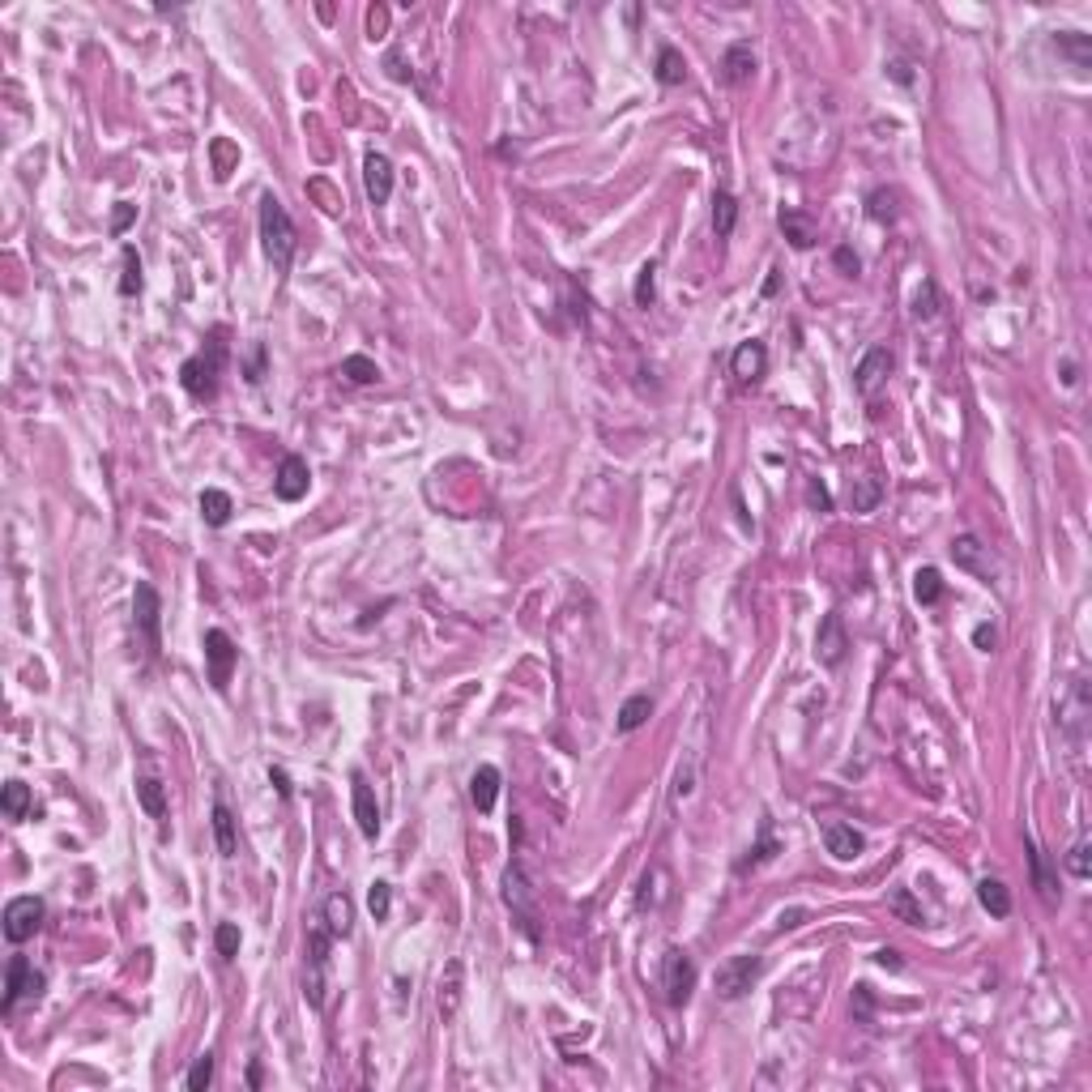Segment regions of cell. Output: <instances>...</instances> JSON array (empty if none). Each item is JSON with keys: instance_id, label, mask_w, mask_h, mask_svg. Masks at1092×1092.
Segmentation results:
<instances>
[{"instance_id": "obj_1", "label": "cell", "mask_w": 1092, "mask_h": 1092, "mask_svg": "<svg viewBox=\"0 0 1092 1092\" xmlns=\"http://www.w3.org/2000/svg\"><path fill=\"white\" fill-rule=\"evenodd\" d=\"M261 248H265V261L273 265V273H286L294 261V248H299V235H294V223L286 218L282 201L273 193L261 197Z\"/></svg>"}, {"instance_id": "obj_2", "label": "cell", "mask_w": 1092, "mask_h": 1092, "mask_svg": "<svg viewBox=\"0 0 1092 1092\" xmlns=\"http://www.w3.org/2000/svg\"><path fill=\"white\" fill-rule=\"evenodd\" d=\"M223 329L210 337V354H193L188 363L180 367V385L188 397H197V402H213L218 397V375H223L226 367V342H223Z\"/></svg>"}, {"instance_id": "obj_3", "label": "cell", "mask_w": 1092, "mask_h": 1092, "mask_svg": "<svg viewBox=\"0 0 1092 1092\" xmlns=\"http://www.w3.org/2000/svg\"><path fill=\"white\" fill-rule=\"evenodd\" d=\"M334 935L324 931V926H316L312 935H307V956H304V999L307 1007H316L321 1012L324 1003H329V969H334Z\"/></svg>"}, {"instance_id": "obj_4", "label": "cell", "mask_w": 1092, "mask_h": 1092, "mask_svg": "<svg viewBox=\"0 0 1092 1092\" xmlns=\"http://www.w3.org/2000/svg\"><path fill=\"white\" fill-rule=\"evenodd\" d=\"M759 973H764V961H759L756 951H743V956H730L726 964L717 969V999L726 1003H739L751 994V986L759 981Z\"/></svg>"}, {"instance_id": "obj_5", "label": "cell", "mask_w": 1092, "mask_h": 1092, "mask_svg": "<svg viewBox=\"0 0 1092 1092\" xmlns=\"http://www.w3.org/2000/svg\"><path fill=\"white\" fill-rule=\"evenodd\" d=\"M662 990H666L670 1007H683L691 999V990H696V964H691V956L683 948H670L662 956Z\"/></svg>"}, {"instance_id": "obj_6", "label": "cell", "mask_w": 1092, "mask_h": 1092, "mask_svg": "<svg viewBox=\"0 0 1092 1092\" xmlns=\"http://www.w3.org/2000/svg\"><path fill=\"white\" fill-rule=\"evenodd\" d=\"M1058 726H1062V739L1072 743L1075 751L1084 747V730H1088V683L1084 678H1072L1067 696L1058 700Z\"/></svg>"}, {"instance_id": "obj_7", "label": "cell", "mask_w": 1092, "mask_h": 1092, "mask_svg": "<svg viewBox=\"0 0 1092 1092\" xmlns=\"http://www.w3.org/2000/svg\"><path fill=\"white\" fill-rule=\"evenodd\" d=\"M504 900L508 909H512V918L521 921V931L529 935V939H538V909H534V888H529L526 870H521V862H512V867L504 870Z\"/></svg>"}, {"instance_id": "obj_8", "label": "cell", "mask_w": 1092, "mask_h": 1092, "mask_svg": "<svg viewBox=\"0 0 1092 1092\" xmlns=\"http://www.w3.org/2000/svg\"><path fill=\"white\" fill-rule=\"evenodd\" d=\"M201 648H205V666H210V683L218 691H226V688H231V670H235V662H239V648H235V640L226 636L223 627H210V632H205V640H201Z\"/></svg>"}, {"instance_id": "obj_9", "label": "cell", "mask_w": 1092, "mask_h": 1092, "mask_svg": "<svg viewBox=\"0 0 1092 1092\" xmlns=\"http://www.w3.org/2000/svg\"><path fill=\"white\" fill-rule=\"evenodd\" d=\"M43 990H48V977H43V973L34 969L26 956H13L9 973H5V999H0V1007H5V1012H13L21 999H39Z\"/></svg>"}, {"instance_id": "obj_10", "label": "cell", "mask_w": 1092, "mask_h": 1092, "mask_svg": "<svg viewBox=\"0 0 1092 1092\" xmlns=\"http://www.w3.org/2000/svg\"><path fill=\"white\" fill-rule=\"evenodd\" d=\"M43 900L39 896H13L5 905V939L9 943H26L34 931L43 926Z\"/></svg>"}, {"instance_id": "obj_11", "label": "cell", "mask_w": 1092, "mask_h": 1092, "mask_svg": "<svg viewBox=\"0 0 1092 1092\" xmlns=\"http://www.w3.org/2000/svg\"><path fill=\"white\" fill-rule=\"evenodd\" d=\"M951 559H956V567H964V572H973V577H981V580L999 577V559L990 555V546H981L977 534L951 538Z\"/></svg>"}, {"instance_id": "obj_12", "label": "cell", "mask_w": 1092, "mask_h": 1092, "mask_svg": "<svg viewBox=\"0 0 1092 1092\" xmlns=\"http://www.w3.org/2000/svg\"><path fill=\"white\" fill-rule=\"evenodd\" d=\"M132 615H137V627L145 632V645L158 653L162 645V602H158V589L154 585H137V594H132Z\"/></svg>"}, {"instance_id": "obj_13", "label": "cell", "mask_w": 1092, "mask_h": 1092, "mask_svg": "<svg viewBox=\"0 0 1092 1092\" xmlns=\"http://www.w3.org/2000/svg\"><path fill=\"white\" fill-rule=\"evenodd\" d=\"M888 375H892V350L888 346H870V350L862 354L858 372H853V389H858L862 397H875L888 385Z\"/></svg>"}, {"instance_id": "obj_14", "label": "cell", "mask_w": 1092, "mask_h": 1092, "mask_svg": "<svg viewBox=\"0 0 1092 1092\" xmlns=\"http://www.w3.org/2000/svg\"><path fill=\"white\" fill-rule=\"evenodd\" d=\"M845 653H850V636H845L840 615H824V623H819V632H815V662L837 670L840 662H845Z\"/></svg>"}, {"instance_id": "obj_15", "label": "cell", "mask_w": 1092, "mask_h": 1092, "mask_svg": "<svg viewBox=\"0 0 1092 1092\" xmlns=\"http://www.w3.org/2000/svg\"><path fill=\"white\" fill-rule=\"evenodd\" d=\"M307 486H312V470H307L304 457H299V453L282 457L278 478H273V491H278V499H286V504H299V499L307 496Z\"/></svg>"}, {"instance_id": "obj_16", "label": "cell", "mask_w": 1092, "mask_h": 1092, "mask_svg": "<svg viewBox=\"0 0 1092 1092\" xmlns=\"http://www.w3.org/2000/svg\"><path fill=\"white\" fill-rule=\"evenodd\" d=\"M363 188L372 205H389V197H393V162L380 150H372L363 158Z\"/></svg>"}, {"instance_id": "obj_17", "label": "cell", "mask_w": 1092, "mask_h": 1092, "mask_svg": "<svg viewBox=\"0 0 1092 1092\" xmlns=\"http://www.w3.org/2000/svg\"><path fill=\"white\" fill-rule=\"evenodd\" d=\"M350 799H354V824H359V832H363L367 840H375V832H380V807H375V794H372L363 772L350 777Z\"/></svg>"}, {"instance_id": "obj_18", "label": "cell", "mask_w": 1092, "mask_h": 1092, "mask_svg": "<svg viewBox=\"0 0 1092 1092\" xmlns=\"http://www.w3.org/2000/svg\"><path fill=\"white\" fill-rule=\"evenodd\" d=\"M824 845L837 862H853L862 850H867V837H862L853 824H840V819H828L824 824Z\"/></svg>"}, {"instance_id": "obj_19", "label": "cell", "mask_w": 1092, "mask_h": 1092, "mask_svg": "<svg viewBox=\"0 0 1092 1092\" xmlns=\"http://www.w3.org/2000/svg\"><path fill=\"white\" fill-rule=\"evenodd\" d=\"M751 73H756V51H751V43H730L726 56H721V81H726V86H747Z\"/></svg>"}, {"instance_id": "obj_20", "label": "cell", "mask_w": 1092, "mask_h": 1092, "mask_svg": "<svg viewBox=\"0 0 1092 1092\" xmlns=\"http://www.w3.org/2000/svg\"><path fill=\"white\" fill-rule=\"evenodd\" d=\"M499 785H504V777H499L496 764H478L474 777H470V799H474V807L483 811V815H491V811H496Z\"/></svg>"}, {"instance_id": "obj_21", "label": "cell", "mask_w": 1092, "mask_h": 1092, "mask_svg": "<svg viewBox=\"0 0 1092 1092\" xmlns=\"http://www.w3.org/2000/svg\"><path fill=\"white\" fill-rule=\"evenodd\" d=\"M324 931L334 935V939H350L354 935V905L346 892H334V896L324 900Z\"/></svg>"}, {"instance_id": "obj_22", "label": "cell", "mask_w": 1092, "mask_h": 1092, "mask_svg": "<svg viewBox=\"0 0 1092 1092\" xmlns=\"http://www.w3.org/2000/svg\"><path fill=\"white\" fill-rule=\"evenodd\" d=\"M777 226H781V235L789 239V248H799V253H807L811 243L819 239L815 223H811L807 213H799V210H781L777 213Z\"/></svg>"}, {"instance_id": "obj_23", "label": "cell", "mask_w": 1092, "mask_h": 1092, "mask_svg": "<svg viewBox=\"0 0 1092 1092\" xmlns=\"http://www.w3.org/2000/svg\"><path fill=\"white\" fill-rule=\"evenodd\" d=\"M730 367H734V375H739L743 385L759 380L764 367H769V350H764V342H743L739 350H734V359H730Z\"/></svg>"}, {"instance_id": "obj_24", "label": "cell", "mask_w": 1092, "mask_h": 1092, "mask_svg": "<svg viewBox=\"0 0 1092 1092\" xmlns=\"http://www.w3.org/2000/svg\"><path fill=\"white\" fill-rule=\"evenodd\" d=\"M1029 867H1032V888H1037V896H1042L1045 905H1054V900H1058V880H1054L1050 858H1045V850L1037 840H1029Z\"/></svg>"}, {"instance_id": "obj_25", "label": "cell", "mask_w": 1092, "mask_h": 1092, "mask_svg": "<svg viewBox=\"0 0 1092 1092\" xmlns=\"http://www.w3.org/2000/svg\"><path fill=\"white\" fill-rule=\"evenodd\" d=\"M1054 48H1058V56H1067L1072 61V69L1080 73H1088V64H1092V39L1088 34H1080V31H1058L1054 34Z\"/></svg>"}, {"instance_id": "obj_26", "label": "cell", "mask_w": 1092, "mask_h": 1092, "mask_svg": "<svg viewBox=\"0 0 1092 1092\" xmlns=\"http://www.w3.org/2000/svg\"><path fill=\"white\" fill-rule=\"evenodd\" d=\"M461 977H466L461 961H448L444 977H440V1016H444V1020H453L457 1007H461Z\"/></svg>"}, {"instance_id": "obj_27", "label": "cell", "mask_w": 1092, "mask_h": 1092, "mask_svg": "<svg viewBox=\"0 0 1092 1092\" xmlns=\"http://www.w3.org/2000/svg\"><path fill=\"white\" fill-rule=\"evenodd\" d=\"M34 799H31V785L26 781H9V785L0 789V811H5V819H13V824H21V819L31 815Z\"/></svg>"}, {"instance_id": "obj_28", "label": "cell", "mask_w": 1092, "mask_h": 1092, "mask_svg": "<svg viewBox=\"0 0 1092 1092\" xmlns=\"http://www.w3.org/2000/svg\"><path fill=\"white\" fill-rule=\"evenodd\" d=\"M213 840H218V853H223V858H235L239 832H235V815L226 802H213Z\"/></svg>"}, {"instance_id": "obj_29", "label": "cell", "mask_w": 1092, "mask_h": 1092, "mask_svg": "<svg viewBox=\"0 0 1092 1092\" xmlns=\"http://www.w3.org/2000/svg\"><path fill=\"white\" fill-rule=\"evenodd\" d=\"M648 717H653V696H648V691L627 696L623 708H619V734H632V730H640Z\"/></svg>"}, {"instance_id": "obj_30", "label": "cell", "mask_w": 1092, "mask_h": 1092, "mask_svg": "<svg viewBox=\"0 0 1092 1092\" xmlns=\"http://www.w3.org/2000/svg\"><path fill=\"white\" fill-rule=\"evenodd\" d=\"M231 512H235L231 496H226V491H218V486H205V491H201V521H205V526L223 529L226 521H231Z\"/></svg>"}, {"instance_id": "obj_31", "label": "cell", "mask_w": 1092, "mask_h": 1092, "mask_svg": "<svg viewBox=\"0 0 1092 1092\" xmlns=\"http://www.w3.org/2000/svg\"><path fill=\"white\" fill-rule=\"evenodd\" d=\"M977 900H981V909L990 913V918H1007V913H1012V892H1007V883L1003 880H981L977 883Z\"/></svg>"}, {"instance_id": "obj_32", "label": "cell", "mask_w": 1092, "mask_h": 1092, "mask_svg": "<svg viewBox=\"0 0 1092 1092\" xmlns=\"http://www.w3.org/2000/svg\"><path fill=\"white\" fill-rule=\"evenodd\" d=\"M734 223H739V201H734V193H713V235L717 239H730L734 235Z\"/></svg>"}, {"instance_id": "obj_33", "label": "cell", "mask_w": 1092, "mask_h": 1092, "mask_svg": "<svg viewBox=\"0 0 1092 1092\" xmlns=\"http://www.w3.org/2000/svg\"><path fill=\"white\" fill-rule=\"evenodd\" d=\"M137 802L150 819H167V785L158 777H142L137 781Z\"/></svg>"}, {"instance_id": "obj_34", "label": "cell", "mask_w": 1092, "mask_h": 1092, "mask_svg": "<svg viewBox=\"0 0 1092 1092\" xmlns=\"http://www.w3.org/2000/svg\"><path fill=\"white\" fill-rule=\"evenodd\" d=\"M883 499V483L880 478H853V491H850V508L853 512H875Z\"/></svg>"}, {"instance_id": "obj_35", "label": "cell", "mask_w": 1092, "mask_h": 1092, "mask_svg": "<svg viewBox=\"0 0 1092 1092\" xmlns=\"http://www.w3.org/2000/svg\"><path fill=\"white\" fill-rule=\"evenodd\" d=\"M913 597H918L921 607H935L943 597V577H939V567H918L913 572Z\"/></svg>"}, {"instance_id": "obj_36", "label": "cell", "mask_w": 1092, "mask_h": 1092, "mask_svg": "<svg viewBox=\"0 0 1092 1092\" xmlns=\"http://www.w3.org/2000/svg\"><path fill=\"white\" fill-rule=\"evenodd\" d=\"M683 77H688V61H683V51L662 48L658 51V81L662 86H683Z\"/></svg>"}, {"instance_id": "obj_37", "label": "cell", "mask_w": 1092, "mask_h": 1092, "mask_svg": "<svg viewBox=\"0 0 1092 1092\" xmlns=\"http://www.w3.org/2000/svg\"><path fill=\"white\" fill-rule=\"evenodd\" d=\"M337 375H346L350 385H375V380H380V367H375L367 354H350V359H342Z\"/></svg>"}, {"instance_id": "obj_38", "label": "cell", "mask_w": 1092, "mask_h": 1092, "mask_svg": "<svg viewBox=\"0 0 1092 1092\" xmlns=\"http://www.w3.org/2000/svg\"><path fill=\"white\" fill-rule=\"evenodd\" d=\"M632 294H636V307H645V312L658 304V261H645V265H640L636 291H632Z\"/></svg>"}, {"instance_id": "obj_39", "label": "cell", "mask_w": 1092, "mask_h": 1092, "mask_svg": "<svg viewBox=\"0 0 1092 1092\" xmlns=\"http://www.w3.org/2000/svg\"><path fill=\"white\" fill-rule=\"evenodd\" d=\"M142 256H137V248H124V278H120V294L124 299H132V294H142Z\"/></svg>"}, {"instance_id": "obj_40", "label": "cell", "mask_w": 1092, "mask_h": 1092, "mask_svg": "<svg viewBox=\"0 0 1092 1092\" xmlns=\"http://www.w3.org/2000/svg\"><path fill=\"white\" fill-rule=\"evenodd\" d=\"M367 909H372L375 921H389V909H393V883L375 880L372 888H367Z\"/></svg>"}, {"instance_id": "obj_41", "label": "cell", "mask_w": 1092, "mask_h": 1092, "mask_svg": "<svg viewBox=\"0 0 1092 1092\" xmlns=\"http://www.w3.org/2000/svg\"><path fill=\"white\" fill-rule=\"evenodd\" d=\"M1067 870H1072L1075 880H1088V875H1092V845H1088V837H1080L1072 850H1067Z\"/></svg>"}, {"instance_id": "obj_42", "label": "cell", "mask_w": 1092, "mask_h": 1092, "mask_svg": "<svg viewBox=\"0 0 1092 1092\" xmlns=\"http://www.w3.org/2000/svg\"><path fill=\"white\" fill-rule=\"evenodd\" d=\"M213 943H218V956H223V961H235V956H239V926H235V921H218Z\"/></svg>"}, {"instance_id": "obj_43", "label": "cell", "mask_w": 1092, "mask_h": 1092, "mask_svg": "<svg viewBox=\"0 0 1092 1092\" xmlns=\"http://www.w3.org/2000/svg\"><path fill=\"white\" fill-rule=\"evenodd\" d=\"M935 312H939V291H935V282L926 278V282H921V291L913 294V316H918V321H931Z\"/></svg>"}, {"instance_id": "obj_44", "label": "cell", "mask_w": 1092, "mask_h": 1092, "mask_svg": "<svg viewBox=\"0 0 1092 1092\" xmlns=\"http://www.w3.org/2000/svg\"><path fill=\"white\" fill-rule=\"evenodd\" d=\"M888 905H892V913H896L900 921H909V926H921V921H926V918H921V909H918V905H913V896H909V892H905V888H900V892H892V900H888Z\"/></svg>"}, {"instance_id": "obj_45", "label": "cell", "mask_w": 1092, "mask_h": 1092, "mask_svg": "<svg viewBox=\"0 0 1092 1092\" xmlns=\"http://www.w3.org/2000/svg\"><path fill=\"white\" fill-rule=\"evenodd\" d=\"M184 1084H188L193 1092H205V1088H210V1084H213V1054H201V1058H197L193 1067H188V1080H184Z\"/></svg>"}, {"instance_id": "obj_46", "label": "cell", "mask_w": 1092, "mask_h": 1092, "mask_svg": "<svg viewBox=\"0 0 1092 1092\" xmlns=\"http://www.w3.org/2000/svg\"><path fill=\"white\" fill-rule=\"evenodd\" d=\"M870 218H875V223H892V218H896V193H892V188L870 193Z\"/></svg>"}, {"instance_id": "obj_47", "label": "cell", "mask_w": 1092, "mask_h": 1092, "mask_svg": "<svg viewBox=\"0 0 1092 1092\" xmlns=\"http://www.w3.org/2000/svg\"><path fill=\"white\" fill-rule=\"evenodd\" d=\"M691 789H696V764H688V769L678 764V772H675V789H670V799H675V802H683V799H688V794H691Z\"/></svg>"}, {"instance_id": "obj_48", "label": "cell", "mask_w": 1092, "mask_h": 1092, "mask_svg": "<svg viewBox=\"0 0 1092 1092\" xmlns=\"http://www.w3.org/2000/svg\"><path fill=\"white\" fill-rule=\"evenodd\" d=\"M385 31H389V9L385 5L367 9V34H372V39H385Z\"/></svg>"}, {"instance_id": "obj_49", "label": "cell", "mask_w": 1092, "mask_h": 1092, "mask_svg": "<svg viewBox=\"0 0 1092 1092\" xmlns=\"http://www.w3.org/2000/svg\"><path fill=\"white\" fill-rule=\"evenodd\" d=\"M265 380V346L256 342L253 354H248V385H261Z\"/></svg>"}, {"instance_id": "obj_50", "label": "cell", "mask_w": 1092, "mask_h": 1092, "mask_svg": "<svg viewBox=\"0 0 1092 1092\" xmlns=\"http://www.w3.org/2000/svg\"><path fill=\"white\" fill-rule=\"evenodd\" d=\"M973 645H977L981 653H990V648L999 645V632H994L990 623H977V627H973Z\"/></svg>"}, {"instance_id": "obj_51", "label": "cell", "mask_w": 1092, "mask_h": 1092, "mask_svg": "<svg viewBox=\"0 0 1092 1092\" xmlns=\"http://www.w3.org/2000/svg\"><path fill=\"white\" fill-rule=\"evenodd\" d=\"M132 218H137V205L120 201V205H116V218H112V231H116V235H124V231H129Z\"/></svg>"}, {"instance_id": "obj_52", "label": "cell", "mask_w": 1092, "mask_h": 1092, "mask_svg": "<svg viewBox=\"0 0 1092 1092\" xmlns=\"http://www.w3.org/2000/svg\"><path fill=\"white\" fill-rule=\"evenodd\" d=\"M837 265H840V269H845V278H858V269H862V265H858V256H853L850 248H837Z\"/></svg>"}, {"instance_id": "obj_53", "label": "cell", "mask_w": 1092, "mask_h": 1092, "mask_svg": "<svg viewBox=\"0 0 1092 1092\" xmlns=\"http://www.w3.org/2000/svg\"><path fill=\"white\" fill-rule=\"evenodd\" d=\"M807 499H811V504H815V508H824V512H828V508H832V496H828V491H824V486H819V483H811V486H807Z\"/></svg>"}, {"instance_id": "obj_54", "label": "cell", "mask_w": 1092, "mask_h": 1092, "mask_svg": "<svg viewBox=\"0 0 1092 1092\" xmlns=\"http://www.w3.org/2000/svg\"><path fill=\"white\" fill-rule=\"evenodd\" d=\"M385 69H389V77H393V81H405V77H410V73H405V69H402V56H397V51H389V61H385Z\"/></svg>"}, {"instance_id": "obj_55", "label": "cell", "mask_w": 1092, "mask_h": 1092, "mask_svg": "<svg viewBox=\"0 0 1092 1092\" xmlns=\"http://www.w3.org/2000/svg\"><path fill=\"white\" fill-rule=\"evenodd\" d=\"M875 964H880V969H892V973H896V969H900V956H896L892 948H883L880 956H875Z\"/></svg>"}, {"instance_id": "obj_56", "label": "cell", "mask_w": 1092, "mask_h": 1092, "mask_svg": "<svg viewBox=\"0 0 1092 1092\" xmlns=\"http://www.w3.org/2000/svg\"><path fill=\"white\" fill-rule=\"evenodd\" d=\"M269 781L278 785V794H282V799H291V781H286V772H282V769H273V772H269Z\"/></svg>"}, {"instance_id": "obj_57", "label": "cell", "mask_w": 1092, "mask_h": 1092, "mask_svg": "<svg viewBox=\"0 0 1092 1092\" xmlns=\"http://www.w3.org/2000/svg\"><path fill=\"white\" fill-rule=\"evenodd\" d=\"M853 999H858V1016H862V1020H870V990H867V986H858V994H853Z\"/></svg>"}, {"instance_id": "obj_58", "label": "cell", "mask_w": 1092, "mask_h": 1092, "mask_svg": "<svg viewBox=\"0 0 1092 1092\" xmlns=\"http://www.w3.org/2000/svg\"><path fill=\"white\" fill-rule=\"evenodd\" d=\"M1062 385H1075V363H1062Z\"/></svg>"}, {"instance_id": "obj_59", "label": "cell", "mask_w": 1092, "mask_h": 1092, "mask_svg": "<svg viewBox=\"0 0 1092 1092\" xmlns=\"http://www.w3.org/2000/svg\"><path fill=\"white\" fill-rule=\"evenodd\" d=\"M248 1084H253V1088H261V1067H256V1062L248 1067Z\"/></svg>"}]
</instances>
